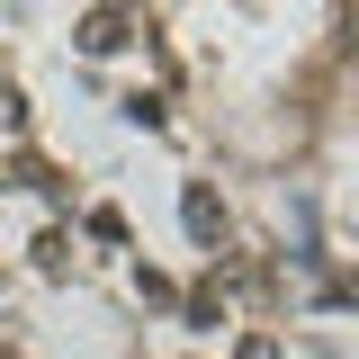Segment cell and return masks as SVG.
Masks as SVG:
<instances>
[{
	"label": "cell",
	"instance_id": "3957f363",
	"mask_svg": "<svg viewBox=\"0 0 359 359\" xmlns=\"http://www.w3.org/2000/svg\"><path fill=\"white\" fill-rule=\"evenodd\" d=\"M36 269H45V278H63V269H72V243H63V233H36Z\"/></svg>",
	"mask_w": 359,
	"mask_h": 359
},
{
	"label": "cell",
	"instance_id": "6da1fadb",
	"mask_svg": "<svg viewBox=\"0 0 359 359\" xmlns=\"http://www.w3.org/2000/svg\"><path fill=\"white\" fill-rule=\"evenodd\" d=\"M180 224H189L198 243H224V198L207 189V180H189V189H180Z\"/></svg>",
	"mask_w": 359,
	"mask_h": 359
},
{
	"label": "cell",
	"instance_id": "277c9868",
	"mask_svg": "<svg viewBox=\"0 0 359 359\" xmlns=\"http://www.w3.org/2000/svg\"><path fill=\"white\" fill-rule=\"evenodd\" d=\"M233 359H287V351H278L269 332H252V341H243V351H233Z\"/></svg>",
	"mask_w": 359,
	"mask_h": 359
},
{
	"label": "cell",
	"instance_id": "5b68a950",
	"mask_svg": "<svg viewBox=\"0 0 359 359\" xmlns=\"http://www.w3.org/2000/svg\"><path fill=\"white\" fill-rule=\"evenodd\" d=\"M0 359H18V351H9V341H0Z\"/></svg>",
	"mask_w": 359,
	"mask_h": 359
},
{
	"label": "cell",
	"instance_id": "7a4b0ae2",
	"mask_svg": "<svg viewBox=\"0 0 359 359\" xmlns=\"http://www.w3.org/2000/svg\"><path fill=\"white\" fill-rule=\"evenodd\" d=\"M126 45V9H90L81 18V54H117Z\"/></svg>",
	"mask_w": 359,
	"mask_h": 359
}]
</instances>
